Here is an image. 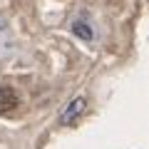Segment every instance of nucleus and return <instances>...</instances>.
I'll return each instance as SVG.
<instances>
[{
	"label": "nucleus",
	"mask_w": 149,
	"mask_h": 149,
	"mask_svg": "<svg viewBox=\"0 0 149 149\" xmlns=\"http://www.w3.org/2000/svg\"><path fill=\"white\" fill-rule=\"evenodd\" d=\"M85 109H87V100H85V97H74V100L62 109V114H60V124H62V127L74 124L82 114H85Z\"/></svg>",
	"instance_id": "1"
},
{
	"label": "nucleus",
	"mask_w": 149,
	"mask_h": 149,
	"mask_svg": "<svg viewBox=\"0 0 149 149\" xmlns=\"http://www.w3.org/2000/svg\"><path fill=\"white\" fill-rule=\"evenodd\" d=\"M17 104H20V95H17L13 87L0 85V114H8V112H13Z\"/></svg>",
	"instance_id": "2"
},
{
	"label": "nucleus",
	"mask_w": 149,
	"mask_h": 149,
	"mask_svg": "<svg viewBox=\"0 0 149 149\" xmlns=\"http://www.w3.org/2000/svg\"><path fill=\"white\" fill-rule=\"evenodd\" d=\"M72 32H74L77 37H82V40H95V30H92L87 22H82V20H77V22L72 25Z\"/></svg>",
	"instance_id": "3"
}]
</instances>
